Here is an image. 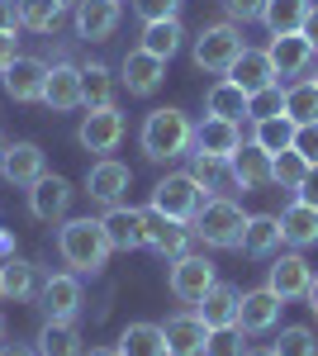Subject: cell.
Here are the masks:
<instances>
[{
  "label": "cell",
  "instance_id": "1",
  "mask_svg": "<svg viewBox=\"0 0 318 356\" xmlns=\"http://www.w3.org/2000/svg\"><path fill=\"white\" fill-rule=\"evenodd\" d=\"M57 252L67 257V266L81 275H95L105 266V257L114 252L105 238V223L100 219H72L62 233H57Z\"/></svg>",
  "mask_w": 318,
  "mask_h": 356
},
{
  "label": "cell",
  "instance_id": "2",
  "mask_svg": "<svg viewBox=\"0 0 318 356\" xmlns=\"http://www.w3.org/2000/svg\"><path fill=\"white\" fill-rule=\"evenodd\" d=\"M190 233L209 247H242V233H247V214H242L238 200L228 195H214L200 204V214L190 219Z\"/></svg>",
  "mask_w": 318,
  "mask_h": 356
},
{
  "label": "cell",
  "instance_id": "3",
  "mask_svg": "<svg viewBox=\"0 0 318 356\" xmlns=\"http://www.w3.org/2000/svg\"><path fill=\"white\" fill-rule=\"evenodd\" d=\"M190 138H195V124L181 110H152L143 119V152L152 162H171V157L190 152Z\"/></svg>",
  "mask_w": 318,
  "mask_h": 356
},
{
  "label": "cell",
  "instance_id": "4",
  "mask_svg": "<svg viewBox=\"0 0 318 356\" xmlns=\"http://www.w3.org/2000/svg\"><path fill=\"white\" fill-rule=\"evenodd\" d=\"M205 200H209V195H205V186H200L190 171H181V176L157 181V191H152V209H157V214H166V219L190 223L195 214H200V204H205Z\"/></svg>",
  "mask_w": 318,
  "mask_h": 356
},
{
  "label": "cell",
  "instance_id": "5",
  "mask_svg": "<svg viewBox=\"0 0 318 356\" xmlns=\"http://www.w3.org/2000/svg\"><path fill=\"white\" fill-rule=\"evenodd\" d=\"M242 57V33L238 24H214L205 29L200 38H195V67L200 72H218V76H228V67Z\"/></svg>",
  "mask_w": 318,
  "mask_h": 356
},
{
  "label": "cell",
  "instance_id": "6",
  "mask_svg": "<svg viewBox=\"0 0 318 356\" xmlns=\"http://www.w3.org/2000/svg\"><path fill=\"white\" fill-rule=\"evenodd\" d=\"M214 290V261L209 257H176L171 266V295L181 304H200Z\"/></svg>",
  "mask_w": 318,
  "mask_h": 356
},
{
  "label": "cell",
  "instance_id": "7",
  "mask_svg": "<svg viewBox=\"0 0 318 356\" xmlns=\"http://www.w3.org/2000/svg\"><path fill=\"white\" fill-rule=\"evenodd\" d=\"M190 243V223L166 219L157 209H143V247H152L157 257H186Z\"/></svg>",
  "mask_w": 318,
  "mask_h": 356
},
{
  "label": "cell",
  "instance_id": "8",
  "mask_svg": "<svg viewBox=\"0 0 318 356\" xmlns=\"http://www.w3.org/2000/svg\"><path fill=\"white\" fill-rule=\"evenodd\" d=\"M190 147L200 152V157H233L242 147V134H238V119H218V114H205V124L195 129V138H190Z\"/></svg>",
  "mask_w": 318,
  "mask_h": 356
},
{
  "label": "cell",
  "instance_id": "9",
  "mask_svg": "<svg viewBox=\"0 0 318 356\" xmlns=\"http://www.w3.org/2000/svg\"><path fill=\"white\" fill-rule=\"evenodd\" d=\"M77 138H81L86 152H114L119 138H124V114L114 110V105H109V110H90L86 119H81Z\"/></svg>",
  "mask_w": 318,
  "mask_h": 356
},
{
  "label": "cell",
  "instance_id": "10",
  "mask_svg": "<svg viewBox=\"0 0 318 356\" xmlns=\"http://www.w3.org/2000/svg\"><path fill=\"white\" fill-rule=\"evenodd\" d=\"M280 309H285V300L266 285V290H247L242 295V309H238V328L242 332H266L280 323Z\"/></svg>",
  "mask_w": 318,
  "mask_h": 356
},
{
  "label": "cell",
  "instance_id": "11",
  "mask_svg": "<svg viewBox=\"0 0 318 356\" xmlns=\"http://www.w3.org/2000/svg\"><path fill=\"white\" fill-rule=\"evenodd\" d=\"M119 81L129 86V95H152L161 81H166V57H152L148 48H133L124 57V76Z\"/></svg>",
  "mask_w": 318,
  "mask_h": 356
},
{
  "label": "cell",
  "instance_id": "12",
  "mask_svg": "<svg viewBox=\"0 0 318 356\" xmlns=\"http://www.w3.org/2000/svg\"><path fill=\"white\" fill-rule=\"evenodd\" d=\"M67 204H72V186H67L62 176H38V181L29 186V209H33V219L57 223L67 214Z\"/></svg>",
  "mask_w": 318,
  "mask_h": 356
},
{
  "label": "cell",
  "instance_id": "13",
  "mask_svg": "<svg viewBox=\"0 0 318 356\" xmlns=\"http://www.w3.org/2000/svg\"><path fill=\"white\" fill-rule=\"evenodd\" d=\"M5 90L15 100H43V81H48V62L43 57H15L5 72Z\"/></svg>",
  "mask_w": 318,
  "mask_h": 356
},
{
  "label": "cell",
  "instance_id": "14",
  "mask_svg": "<svg viewBox=\"0 0 318 356\" xmlns=\"http://www.w3.org/2000/svg\"><path fill=\"white\" fill-rule=\"evenodd\" d=\"M43 105L57 114L77 110V105H86V95H81V67H48V81H43Z\"/></svg>",
  "mask_w": 318,
  "mask_h": 356
},
{
  "label": "cell",
  "instance_id": "15",
  "mask_svg": "<svg viewBox=\"0 0 318 356\" xmlns=\"http://www.w3.org/2000/svg\"><path fill=\"white\" fill-rule=\"evenodd\" d=\"M228 171H233V186L262 191V186H271V152H262L257 143H242L238 152L228 157Z\"/></svg>",
  "mask_w": 318,
  "mask_h": 356
},
{
  "label": "cell",
  "instance_id": "16",
  "mask_svg": "<svg viewBox=\"0 0 318 356\" xmlns=\"http://www.w3.org/2000/svg\"><path fill=\"white\" fill-rule=\"evenodd\" d=\"M266 53H271V67H276V76H299V72L314 62V43H309L304 33H276Z\"/></svg>",
  "mask_w": 318,
  "mask_h": 356
},
{
  "label": "cell",
  "instance_id": "17",
  "mask_svg": "<svg viewBox=\"0 0 318 356\" xmlns=\"http://www.w3.org/2000/svg\"><path fill=\"white\" fill-rule=\"evenodd\" d=\"M166 347L171 356H205V342H209V323L200 314H181V318H166Z\"/></svg>",
  "mask_w": 318,
  "mask_h": 356
},
{
  "label": "cell",
  "instance_id": "18",
  "mask_svg": "<svg viewBox=\"0 0 318 356\" xmlns=\"http://www.w3.org/2000/svg\"><path fill=\"white\" fill-rule=\"evenodd\" d=\"M43 314L57 323H72L81 314V280L77 275H48L43 285Z\"/></svg>",
  "mask_w": 318,
  "mask_h": 356
},
{
  "label": "cell",
  "instance_id": "19",
  "mask_svg": "<svg viewBox=\"0 0 318 356\" xmlns=\"http://www.w3.org/2000/svg\"><path fill=\"white\" fill-rule=\"evenodd\" d=\"M238 309H242V295L233 290V285H218V280H214L209 295L195 304V314L209 323V332L214 328H238Z\"/></svg>",
  "mask_w": 318,
  "mask_h": 356
},
{
  "label": "cell",
  "instance_id": "20",
  "mask_svg": "<svg viewBox=\"0 0 318 356\" xmlns=\"http://www.w3.org/2000/svg\"><path fill=\"white\" fill-rule=\"evenodd\" d=\"M228 81L242 86L247 95H257L266 86H276V67H271V53H257V48H242V57L228 67Z\"/></svg>",
  "mask_w": 318,
  "mask_h": 356
},
{
  "label": "cell",
  "instance_id": "21",
  "mask_svg": "<svg viewBox=\"0 0 318 356\" xmlns=\"http://www.w3.org/2000/svg\"><path fill=\"white\" fill-rule=\"evenodd\" d=\"M119 29V0H81L77 5V33L100 43Z\"/></svg>",
  "mask_w": 318,
  "mask_h": 356
},
{
  "label": "cell",
  "instance_id": "22",
  "mask_svg": "<svg viewBox=\"0 0 318 356\" xmlns=\"http://www.w3.org/2000/svg\"><path fill=\"white\" fill-rule=\"evenodd\" d=\"M309 280H314V271H309V261L299 257V252H285L276 266H271V290L280 295V300H299L304 290H309Z\"/></svg>",
  "mask_w": 318,
  "mask_h": 356
},
{
  "label": "cell",
  "instance_id": "23",
  "mask_svg": "<svg viewBox=\"0 0 318 356\" xmlns=\"http://www.w3.org/2000/svg\"><path fill=\"white\" fill-rule=\"evenodd\" d=\"M129 166L114 162V157H105V162L90 166V176H86V191H90V200H105V204H119V195L129 191Z\"/></svg>",
  "mask_w": 318,
  "mask_h": 356
},
{
  "label": "cell",
  "instance_id": "24",
  "mask_svg": "<svg viewBox=\"0 0 318 356\" xmlns=\"http://www.w3.org/2000/svg\"><path fill=\"white\" fill-rule=\"evenodd\" d=\"M105 238L114 252H133V247H143V209H124V204H114L105 219Z\"/></svg>",
  "mask_w": 318,
  "mask_h": 356
},
{
  "label": "cell",
  "instance_id": "25",
  "mask_svg": "<svg viewBox=\"0 0 318 356\" xmlns=\"http://www.w3.org/2000/svg\"><path fill=\"white\" fill-rule=\"evenodd\" d=\"M280 233H285V243H294V247L318 243V204H309V200H294L290 209L280 214Z\"/></svg>",
  "mask_w": 318,
  "mask_h": 356
},
{
  "label": "cell",
  "instance_id": "26",
  "mask_svg": "<svg viewBox=\"0 0 318 356\" xmlns=\"http://www.w3.org/2000/svg\"><path fill=\"white\" fill-rule=\"evenodd\" d=\"M280 243H285V233H280L276 214H252L247 219V233H242V252L247 257H271Z\"/></svg>",
  "mask_w": 318,
  "mask_h": 356
},
{
  "label": "cell",
  "instance_id": "27",
  "mask_svg": "<svg viewBox=\"0 0 318 356\" xmlns=\"http://www.w3.org/2000/svg\"><path fill=\"white\" fill-rule=\"evenodd\" d=\"M5 176H10L15 186H33L38 176H48L38 143H10V152H5Z\"/></svg>",
  "mask_w": 318,
  "mask_h": 356
},
{
  "label": "cell",
  "instance_id": "28",
  "mask_svg": "<svg viewBox=\"0 0 318 356\" xmlns=\"http://www.w3.org/2000/svg\"><path fill=\"white\" fill-rule=\"evenodd\" d=\"M119 356H171V347L157 323H129L119 337Z\"/></svg>",
  "mask_w": 318,
  "mask_h": 356
},
{
  "label": "cell",
  "instance_id": "29",
  "mask_svg": "<svg viewBox=\"0 0 318 356\" xmlns=\"http://www.w3.org/2000/svg\"><path fill=\"white\" fill-rule=\"evenodd\" d=\"M304 15H309V0H266L262 24L271 29V38L276 33H299L304 29Z\"/></svg>",
  "mask_w": 318,
  "mask_h": 356
},
{
  "label": "cell",
  "instance_id": "30",
  "mask_svg": "<svg viewBox=\"0 0 318 356\" xmlns=\"http://www.w3.org/2000/svg\"><path fill=\"white\" fill-rule=\"evenodd\" d=\"M81 95H86V110H109L114 105V76H109V67H100V62L81 67Z\"/></svg>",
  "mask_w": 318,
  "mask_h": 356
},
{
  "label": "cell",
  "instance_id": "31",
  "mask_svg": "<svg viewBox=\"0 0 318 356\" xmlns=\"http://www.w3.org/2000/svg\"><path fill=\"white\" fill-rule=\"evenodd\" d=\"M38 356H81V337L72 323H57L48 318L43 332H38Z\"/></svg>",
  "mask_w": 318,
  "mask_h": 356
},
{
  "label": "cell",
  "instance_id": "32",
  "mask_svg": "<svg viewBox=\"0 0 318 356\" xmlns=\"http://www.w3.org/2000/svg\"><path fill=\"white\" fill-rule=\"evenodd\" d=\"M181 38H186L181 19H152V24L143 29V48H148L152 57H171L176 48H181Z\"/></svg>",
  "mask_w": 318,
  "mask_h": 356
},
{
  "label": "cell",
  "instance_id": "33",
  "mask_svg": "<svg viewBox=\"0 0 318 356\" xmlns=\"http://www.w3.org/2000/svg\"><path fill=\"white\" fill-rule=\"evenodd\" d=\"M62 0H19V24L33 29V33H53L62 24Z\"/></svg>",
  "mask_w": 318,
  "mask_h": 356
},
{
  "label": "cell",
  "instance_id": "34",
  "mask_svg": "<svg viewBox=\"0 0 318 356\" xmlns=\"http://www.w3.org/2000/svg\"><path fill=\"white\" fill-rule=\"evenodd\" d=\"M294 129H299L294 119H285V114H276V119H262V124H257V138H252V143H257L262 152H271V157H276V152H285V147H294Z\"/></svg>",
  "mask_w": 318,
  "mask_h": 356
},
{
  "label": "cell",
  "instance_id": "35",
  "mask_svg": "<svg viewBox=\"0 0 318 356\" xmlns=\"http://www.w3.org/2000/svg\"><path fill=\"white\" fill-rule=\"evenodd\" d=\"M205 110L218 114V119H238V114H247V90L223 76V81H218L209 95H205Z\"/></svg>",
  "mask_w": 318,
  "mask_h": 356
},
{
  "label": "cell",
  "instance_id": "36",
  "mask_svg": "<svg viewBox=\"0 0 318 356\" xmlns=\"http://www.w3.org/2000/svg\"><path fill=\"white\" fill-rule=\"evenodd\" d=\"M304 176H309V162H304L294 147H285V152L271 157V186H280V191H299Z\"/></svg>",
  "mask_w": 318,
  "mask_h": 356
},
{
  "label": "cell",
  "instance_id": "37",
  "mask_svg": "<svg viewBox=\"0 0 318 356\" xmlns=\"http://www.w3.org/2000/svg\"><path fill=\"white\" fill-rule=\"evenodd\" d=\"M285 119L314 124L318 119V81H294L290 90H285Z\"/></svg>",
  "mask_w": 318,
  "mask_h": 356
},
{
  "label": "cell",
  "instance_id": "38",
  "mask_svg": "<svg viewBox=\"0 0 318 356\" xmlns=\"http://www.w3.org/2000/svg\"><path fill=\"white\" fill-rule=\"evenodd\" d=\"M33 285H38V275H33L29 261H0V290H5V300H29Z\"/></svg>",
  "mask_w": 318,
  "mask_h": 356
},
{
  "label": "cell",
  "instance_id": "39",
  "mask_svg": "<svg viewBox=\"0 0 318 356\" xmlns=\"http://www.w3.org/2000/svg\"><path fill=\"white\" fill-rule=\"evenodd\" d=\"M276 114H285V90H280V86H266L257 95H247V119H252V124L276 119Z\"/></svg>",
  "mask_w": 318,
  "mask_h": 356
},
{
  "label": "cell",
  "instance_id": "40",
  "mask_svg": "<svg viewBox=\"0 0 318 356\" xmlns=\"http://www.w3.org/2000/svg\"><path fill=\"white\" fill-rule=\"evenodd\" d=\"M276 356H318V337L294 323V328H285L276 337Z\"/></svg>",
  "mask_w": 318,
  "mask_h": 356
},
{
  "label": "cell",
  "instance_id": "41",
  "mask_svg": "<svg viewBox=\"0 0 318 356\" xmlns=\"http://www.w3.org/2000/svg\"><path fill=\"white\" fill-rule=\"evenodd\" d=\"M205 356H247L242 347V328H214L205 342Z\"/></svg>",
  "mask_w": 318,
  "mask_h": 356
},
{
  "label": "cell",
  "instance_id": "42",
  "mask_svg": "<svg viewBox=\"0 0 318 356\" xmlns=\"http://www.w3.org/2000/svg\"><path fill=\"white\" fill-rule=\"evenodd\" d=\"M223 171H228V162H223V157H200V152H195V166H190V176H195L205 191H209V186H223Z\"/></svg>",
  "mask_w": 318,
  "mask_h": 356
},
{
  "label": "cell",
  "instance_id": "43",
  "mask_svg": "<svg viewBox=\"0 0 318 356\" xmlns=\"http://www.w3.org/2000/svg\"><path fill=\"white\" fill-rule=\"evenodd\" d=\"M266 0H223V15L233 19V24H252V19H262Z\"/></svg>",
  "mask_w": 318,
  "mask_h": 356
},
{
  "label": "cell",
  "instance_id": "44",
  "mask_svg": "<svg viewBox=\"0 0 318 356\" xmlns=\"http://www.w3.org/2000/svg\"><path fill=\"white\" fill-rule=\"evenodd\" d=\"M294 152H299L309 166L318 162V119H314V124H299V129H294Z\"/></svg>",
  "mask_w": 318,
  "mask_h": 356
},
{
  "label": "cell",
  "instance_id": "45",
  "mask_svg": "<svg viewBox=\"0 0 318 356\" xmlns=\"http://www.w3.org/2000/svg\"><path fill=\"white\" fill-rule=\"evenodd\" d=\"M133 5H138V15L152 24V19H176V5H181V0H133Z\"/></svg>",
  "mask_w": 318,
  "mask_h": 356
},
{
  "label": "cell",
  "instance_id": "46",
  "mask_svg": "<svg viewBox=\"0 0 318 356\" xmlns=\"http://www.w3.org/2000/svg\"><path fill=\"white\" fill-rule=\"evenodd\" d=\"M19 0H0V33H19Z\"/></svg>",
  "mask_w": 318,
  "mask_h": 356
},
{
  "label": "cell",
  "instance_id": "47",
  "mask_svg": "<svg viewBox=\"0 0 318 356\" xmlns=\"http://www.w3.org/2000/svg\"><path fill=\"white\" fill-rule=\"evenodd\" d=\"M299 200H309V204H318V162L309 166V176H304V186H299Z\"/></svg>",
  "mask_w": 318,
  "mask_h": 356
},
{
  "label": "cell",
  "instance_id": "48",
  "mask_svg": "<svg viewBox=\"0 0 318 356\" xmlns=\"http://www.w3.org/2000/svg\"><path fill=\"white\" fill-rule=\"evenodd\" d=\"M309 43H314V53H318V5H309V15H304V29H299Z\"/></svg>",
  "mask_w": 318,
  "mask_h": 356
},
{
  "label": "cell",
  "instance_id": "49",
  "mask_svg": "<svg viewBox=\"0 0 318 356\" xmlns=\"http://www.w3.org/2000/svg\"><path fill=\"white\" fill-rule=\"evenodd\" d=\"M15 57H19V53H15V33H0V72H5Z\"/></svg>",
  "mask_w": 318,
  "mask_h": 356
},
{
  "label": "cell",
  "instance_id": "50",
  "mask_svg": "<svg viewBox=\"0 0 318 356\" xmlns=\"http://www.w3.org/2000/svg\"><path fill=\"white\" fill-rule=\"evenodd\" d=\"M304 300H309V309H314V314H318V275H314V280H309V290H304Z\"/></svg>",
  "mask_w": 318,
  "mask_h": 356
},
{
  "label": "cell",
  "instance_id": "51",
  "mask_svg": "<svg viewBox=\"0 0 318 356\" xmlns=\"http://www.w3.org/2000/svg\"><path fill=\"white\" fill-rule=\"evenodd\" d=\"M81 356H119V347H90V352H81Z\"/></svg>",
  "mask_w": 318,
  "mask_h": 356
},
{
  "label": "cell",
  "instance_id": "52",
  "mask_svg": "<svg viewBox=\"0 0 318 356\" xmlns=\"http://www.w3.org/2000/svg\"><path fill=\"white\" fill-rule=\"evenodd\" d=\"M0 356H38V352H29V347H0Z\"/></svg>",
  "mask_w": 318,
  "mask_h": 356
},
{
  "label": "cell",
  "instance_id": "53",
  "mask_svg": "<svg viewBox=\"0 0 318 356\" xmlns=\"http://www.w3.org/2000/svg\"><path fill=\"white\" fill-rule=\"evenodd\" d=\"M247 356H276V347H252Z\"/></svg>",
  "mask_w": 318,
  "mask_h": 356
},
{
  "label": "cell",
  "instance_id": "54",
  "mask_svg": "<svg viewBox=\"0 0 318 356\" xmlns=\"http://www.w3.org/2000/svg\"><path fill=\"white\" fill-rule=\"evenodd\" d=\"M5 152H10V143H5V134H0V171H5Z\"/></svg>",
  "mask_w": 318,
  "mask_h": 356
},
{
  "label": "cell",
  "instance_id": "55",
  "mask_svg": "<svg viewBox=\"0 0 318 356\" xmlns=\"http://www.w3.org/2000/svg\"><path fill=\"white\" fill-rule=\"evenodd\" d=\"M62 5H81V0H62Z\"/></svg>",
  "mask_w": 318,
  "mask_h": 356
},
{
  "label": "cell",
  "instance_id": "56",
  "mask_svg": "<svg viewBox=\"0 0 318 356\" xmlns=\"http://www.w3.org/2000/svg\"><path fill=\"white\" fill-rule=\"evenodd\" d=\"M0 332H5V314H0Z\"/></svg>",
  "mask_w": 318,
  "mask_h": 356
},
{
  "label": "cell",
  "instance_id": "57",
  "mask_svg": "<svg viewBox=\"0 0 318 356\" xmlns=\"http://www.w3.org/2000/svg\"><path fill=\"white\" fill-rule=\"evenodd\" d=\"M0 300H5V290H0Z\"/></svg>",
  "mask_w": 318,
  "mask_h": 356
},
{
  "label": "cell",
  "instance_id": "58",
  "mask_svg": "<svg viewBox=\"0 0 318 356\" xmlns=\"http://www.w3.org/2000/svg\"><path fill=\"white\" fill-rule=\"evenodd\" d=\"M314 81H318V76H314Z\"/></svg>",
  "mask_w": 318,
  "mask_h": 356
}]
</instances>
